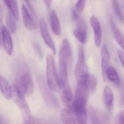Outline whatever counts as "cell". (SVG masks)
Here are the masks:
<instances>
[{"mask_svg": "<svg viewBox=\"0 0 124 124\" xmlns=\"http://www.w3.org/2000/svg\"><path fill=\"white\" fill-rule=\"evenodd\" d=\"M0 86L1 93L6 99L11 98L12 87L8 81L3 77H0Z\"/></svg>", "mask_w": 124, "mask_h": 124, "instance_id": "16", "label": "cell"}, {"mask_svg": "<svg viewBox=\"0 0 124 124\" xmlns=\"http://www.w3.org/2000/svg\"><path fill=\"white\" fill-rule=\"evenodd\" d=\"M106 76L107 78L108 79L117 87L121 86L120 78L118 72L114 67L110 66L106 70Z\"/></svg>", "mask_w": 124, "mask_h": 124, "instance_id": "15", "label": "cell"}, {"mask_svg": "<svg viewBox=\"0 0 124 124\" xmlns=\"http://www.w3.org/2000/svg\"><path fill=\"white\" fill-rule=\"evenodd\" d=\"M33 48L38 55L40 57H41L42 56V52L40 46L37 43H35L33 44Z\"/></svg>", "mask_w": 124, "mask_h": 124, "instance_id": "26", "label": "cell"}, {"mask_svg": "<svg viewBox=\"0 0 124 124\" xmlns=\"http://www.w3.org/2000/svg\"><path fill=\"white\" fill-rule=\"evenodd\" d=\"M24 0L25 1V3H27V5L28 7L30 9V10L31 12H32V13H33V15L35 16L36 14L35 10H34V9H33V7H32L30 0Z\"/></svg>", "mask_w": 124, "mask_h": 124, "instance_id": "29", "label": "cell"}, {"mask_svg": "<svg viewBox=\"0 0 124 124\" xmlns=\"http://www.w3.org/2000/svg\"><path fill=\"white\" fill-rule=\"evenodd\" d=\"M73 34L76 39L81 43H86L87 40V32L86 24L83 20H80Z\"/></svg>", "mask_w": 124, "mask_h": 124, "instance_id": "10", "label": "cell"}, {"mask_svg": "<svg viewBox=\"0 0 124 124\" xmlns=\"http://www.w3.org/2000/svg\"><path fill=\"white\" fill-rule=\"evenodd\" d=\"M46 77L47 86L51 90L58 92L62 89L54 59L51 54H49L46 58Z\"/></svg>", "mask_w": 124, "mask_h": 124, "instance_id": "3", "label": "cell"}, {"mask_svg": "<svg viewBox=\"0 0 124 124\" xmlns=\"http://www.w3.org/2000/svg\"><path fill=\"white\" fill-rule=\"evenodd\" d=\"M86 0H78L75 6V10L78 12L83 11L85 7Z\"/></svg>", "mask_w": 124, "mask_h": 124, "instance_id": "24", "label": "cell"}, {"mask_svg": "<svg viewBox=\"0 0 124 124\" xmlns=\"http://www.w3.org/2000/svg\"><path fill=\"white\" fill-rule=\"evenodd\" d=\"M4 1L16 20H18L19 16L17 0H4Z\"/></svg>", "mask_w": 124, "mask_h": 124, "instance_id": "20", "label": "cell"}, {"mask_svg": "<svg viewBox=\"0 0 124 124\" xmlns=\"http://www.w3.org/2000/svg\"><path fill=\"white\" fill-rule=\"evenodd\" d=\"M91 117L92 124H102V121L99 116L95 112L91 113Z\"/></svg>", "mask_w": 124, "mask_h": 124, "instance_id": "25", "label": "cell"}, {"mask_svg": "<svg viewBox=\"0 0 124 124\" xmlns=\"http://www.w3.org/2000/svg\"><path fill=\"white\" fill-rule=\"evenodd\" d=\"M78 12L75 10H73L72 12V17L73 19L74 20H77L79 19V15Z\"/></svg>", "mask_w": 124, "mask_h": 124, "instance_id": "30", "label": "cell"}, {"mask_svg": "<svg viewBox=\"0 0 124 124\" xmlns=\"http://www.w3.org/2000/svg\"><path fill=\"white\" fill-rule=\"evenodd\" d=\"M118 121L120 124H124V110L121 111L119 113Z\"/></svg>", "mask_w": 124, "mask_h": 124, "instance_id": "27", "label": "cell"}, {"mask_svg": "<svg viewBox=\"0 0 124 124\" xmlns=\"http://www.w3.org/2000/svg\"><path fill=\"white\" fill-rule=\"evenodd\" d=\"M104 101L107 108H112L113 104L114 94L111 88L108 86H106L104 89Z\"/></svg>", "mask_w": 124, "mask_h": 124, "instance_id": "17", "label": "cell"}, {"mask_svg": "<svg viewBox=\"0 0 124 124\" xmlns=\"http://www.w3.org/2000/svg\"><path fill=\"white\" fill-rule=\"evenodd\" d=\"M62 122L63 124H86V122L77 118L75 115L70 116Z\"/></svg>", "mask_w": 124, "mask_h": 124, "instance_id": "23", "label": "cell"}, {"mask_svg": "<svg viewBox=\"0 0 124 124\" xmlns=\"http://www.w3.org/2000/svg\"><path fill=\"white\" fill-rule=\"evenodd\" d=\"M23 124H41L38 120L33 118V119H32L30 122L27 123H23Z\"/></svg>", "mask_w": 124, "mask_h": 124, "instance_id": "32", "label": "cell"}, {"mask_svg": "<svg viewBox=\"0 0 124 124\" xmlns=\"http://www.w3.org/2000/svg\"><path fill=\"white\" fill-rule=\"evenodd\" d=\"M22 15L24 24L28 30H33L36 28V24L25 4L22 7Z\"/></svg>", "mask_w": 124, "mask_h": 124, "instance_id": "12", "label": "cell"}, {"mask_svg": "<svg viewBox=\"0 0 124 124\" xmlns=\"http://www.w3.org/2000/svg\"><path fill=\"white\" fill-rule=\"evenodd\" d=\"M72 50L69 41L64 39L62 41L59 54V77L62 89L68 84L67 69L68 64L72 59Z\"/></svg>", "mask_w": 124, "mask_h": 124, "instance_id": "2", "label": "cell"}, {"mask_svg": "<svg viewBox=\"0 0 124 124\" xmlns=\"http://www.w3.org/2000/svg\"><path fill=\"white\" fill-rule=\"evenodd\" d=\"M75 72L78 83L84 82L89 75L88 66L85 61L84 50L82 46L79 51Z\"/></svg>", "mask_w": 124, "mask_h": 124, "instance_id": "5", "label": "cell"}, {"mask_svg": "<svg viewBox=\"0 0 124 124\" xmlns=\"http://www.w3.org/2000/svg\"><path fill=\"white\" fill-rule=\"evenodd\" d=\"M46 6L48 8H50L52 4V0H43Z\"/></svg>", "mask_w": 124, "mask_h": 124, "instance_id": "31", "label": "cell"}, {"mask_svg": "<svg viewBox=\"0 0 124 124\" xmlns=\"http://www.w3.org/2000/svg\"><path fill=\"white\" fill-rule=\"evenodd\" d=\"M84 83L89 92H94L96 90L97 82V79L93 75L89 74Z\"/></svg>", "mask_w": 124, "mask_h": 124, "instance_id": "21", "label": "cell"}, {"mask_svg": "<svg viewBox=\"0 0 124 124\" xmlns=\"http://www.w3.org/2000/svg\"><path fill=\"white\" fill-rule=\"evenodd\" d=\"M89 91L84 85H78L72 107L77 118L86 122L88 116L86 104Z\"/></svg>", "mask_w": 124, "mask_h": 124, "instance_id": "1", "label": "cell"}, {"mask_svg": "<svg viewBox=\"0 0 124 124\" xmlns=\"http://www.w3.org/2000/svg\"><path fill=\"white\" fill-rule=\"evenodd\" d=\"M17 85L25 96L30 95L33 92V82L28 73H24L20 77Z\"/></svg>", "mask_w": 124, "mask_h": 124, "instance_id": "6", "label": "cell"}, {"mask_svg": "<svg viewBox=\"0 0 124 124\" xmlns=\"http://www.w3.org/2000/svg\"><path fill=\"white\" fill-rule=\"evenodd\" d=\"M1 38L4 47L7 54L11 55L13 52L12 39L9 31L7 28L3 25L1 28Z\"/></svg>", "mask_w": 124, "mask_h": 124, "instance_id": "8", "label": "cell"}, {"mask_svg": "<svg viewBox=\"0 0 124 124\" xmlns=\"http://www.w3.org/2000/svg\"><path fill=\"white\" fill-rule=\"evenodd\" d=\"M51 27L55 35L59 36L61 33L60 23L56 12L54 10L51 12L50 14Z\"/></svg>", "mask_w": 124, "mask_h": 124, "instance_id": "14", "label": "cell"}, {"mask_svg": "<svg viewBox=\"0 0 124 124\" xmlns=\"http://www.w3.org/2000/svg\"><path fill=\"white\" fill-rule=\"evenodd\" d=\"M102 54V75L103 80L105 81L107 78L106 76V70L107 69L110 60V55L107 46L105 44L103 45L101 50Z\"/></svg>", "mask_w": 124, "mask_h": 124, "instance_id": "11", "label": "cell"}, {"mask_svg": "<svg viewBox=\"0 0 124 124\" xmlns=\"http://www.w3.org/2000/svg\"><path fill=\"white\" fill-rule=\"evenodd\" d=\"M15 18L11 12H9L7 14L5 17V22L7 29L10 33H15L17 31V24Z\"/></svg>", "mask_w": 124, "mask_h": 124, "instance_id": "19", "label": "cell"}, {"mask_svg": "<svg viewBox=\"0 0 124 124\" xmlns=\"http://www.w3.org/2000/svg\"><path fill=\"white\" fill-rule=\"evenodd\" d=\"M118 55L119 56V59L121 61L122 64L124 67V52L122 50L119 49L118 51Z\"/></svg>", "mask_w": 124, "mask_h": 124, "instance_id": "28", "label": "cell"}, {"mask_svg": "<svg viewBox=\"0 0 124 124\" xmlns=\"http://www.w3.org/2000/svg\"><path fill=\"white\" fill-rule=\"evenodd\" d=\"M62 94V99L66 106L72 105L73 99V94L71 88L69 84L63 87Z\"/></svg>", "mask_w": 124, "mask_h": 124, "instance_id": "13", "label": "cell"}, {"mask_svg": "<svg viewBox=\"0 0 124 124\" xmlns=\"http://www.w3.org/2000/svg\"><path fill=\"white\" fill-rule=\"evenodd\" d=\"M11 98L21 111L24 123H27L33 117L31 116L29 106L25 98V95L21 92L16 84L11 86Z\"/></svg>", "mask_w": 124, "mask_h": 124, "instance_id": "4", "label": "cell"}, {"mask_svg": "<svg viewBox=\"0 0 124 124\" xmlns=\"http://www.w3.org/2000/svg\"><path fill=\"white\" fill-rule=\"evenodd\" d=\"M110 22L111 26L116 40L122 49L124 51V36L117 28L112 19H111Z\"/></svg>", "mask_w": 124, "mask_h": 124, "instance_id": "18", "label": "cell"}, {"mask_svg": "<svg viewBox=\"0 0 124 124\" xmlns=\"http://www.w3.org/2000/svg\"><path fill=\"white\" fill-rule=\"evenodd\" d=\"M114 13L120 22L124 23V16L121 10L118 0H111Z\"/></svg>", "mask_w": 124, "mask_h": 124, "instance_id": "22", "label": "cell"}, {"mask_svg": "<svg viewBox=\"0 0 124 124\" xmlns=\"http://www.w3.org/2000/svg\"><path fill=\"white\" fill-rule=\"evenodd\" d=\"M90 22L94 33V42L97 47H99L102 40V31L99 20L94 16H91Z\"/></svg>", "mask_w": 124, "mask_h": 124, "instance_id": "9", "label": "cell"}, {"mask_svg": "<svg viewBox=\"0 0 124 124\" xmlns=\"http://www.w3.org/2000/svg\"><path fill=\"white\" fill-rule=\"evenodd\" d=\"M39 27L41 36L45 44L51 49L54 54H56L57 51L55 45L50 34L46 22L44 18H41L40 20Z\"/></svg>", "mask_w": 124, "mask_h": 124, "instance_id": "7", "label": "cell"}]
</instances>
